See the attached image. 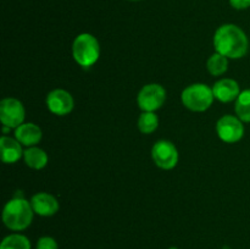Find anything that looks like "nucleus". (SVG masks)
<instances>
[{"label":"nucleus","instance_id":"2eb2a0df","mask_svg":"<svg viewBox=\"0 0 250 249\" xmlns=\"http://www.w3.org/2000/svg\"><path fill=\"white\" fill-rule=\"evenodd\" d=\"M236 115L241 121L250 122V89L243 90L236 99Z\"/></svg>","mask_w":250,"mask_h":249},{"label":"nucleus","instance_id":"dca6fc26","mask_svg":"<svg viewBox=\"0 0 250 249\" xmlns=\"http://www.w3.org/2000/svg\"><path fill=\"white\" fill-rule=\"evenodd\" d=\"M227 59L229 58H226V56H224L220 53L212 54L207 62L208 71H209L212 76L224 75L227 71V68H229V60H227Z\"/></svg>","mask_w":250,"mask_h":249},{"label":"nucleus","instance_id":"6ab92c4d","mask_svg":"<svg viewBox=\"0 0 250 249\" xmlns=\"http://www.w3.org/2000/svg\"><path fill=\"white\" fill-rule=\"evenodd\" d=\"M37 249H59V246L55 239L45 236L39 238L38 243H37Z\"/></svg>","mask_w":250,"mask_h":249},{"label":"nucleus","instance_id":"9d476101","mask_svg":"<svg viewBox=\"0 0 250 249\" xmlns=\"http://www.w3.org/2000/svg\"><path fill=\"white\" fill-rule=\"evenodd\" d=\"M32 209L41 216H53L59 210V203L55 197L45 192L37 193L31 199Z\"/></svg>","mask_w":250,"mask_h":249},{"label":"nucleus","instance_id":"412c9836","mask_svg":"<svg viewBox=\"0 0 250 249\" xmlns=\"http://www.w3.org/2000/svg\"><path fill=\"white\" fill-rule=\"evenodd\" d=\"M170 249H176V248H170Z\"/></svg>","mask_w":250,"mask_h":249},{"label":"nucleus","instance_id":"aec40b11","mask_svg":"<svg viewBox=\"0 0 250 249\" xmlns=\"http://www.w3.org/2000/svg\"><path fill=\"white\" fill-rule=\"evenodd\" d=\"M232 7L237 10H244L250 7V0H229Z\"/></svg>","mask_w":250,"mask_h":249},{"label":"nucleus","instance_id":"20e7f679","mask_svg":"<svg viewBox=\"0 0 250 249\" xmlns=\"http://www.w3.org/2000/svg\"><path fill=\"white\" fill-rule=\"evenodd\" d=\"M182 103L187 109L192 111L202 112L209 109L214 102V93L212 88L208 87L203 83L190 84L182 92Z\"/></svg>","mask_w":250,"mask_h":249},{"label":"nucleus","instance_id":"f03ea898","mask_svg":"<svg viewBox=\"0 0 250 249\" xmlns=\"http://www.w3.org/2000/svg\"><path fill=\"white\" fill-rule=\"evenodd\" d=\"M33 214L31 203L23 198H14L6 203L2 210V221L7 228L22 231L31 225Z\"/></svg>","mask_w":250,"mask_h":249},{"label":"nucleus","instance_id":"f3484780","mask_svg":"<svg viewBox=\"0 0 250 249\" xmlns=\"http://www.w3.org/2000/svg\"><path fill=\"white\" fill-rule=\"evenodd\" d=\"M159 119L154 112L143 111L138 119V128L142 133L150 134L158 128Z\"/></svg>","mask_w":250,"mask_h":249},{"label":"nucleus","instance_id":"7ed1b4c3","mask_svg":"<svg viewBox=\"0 0 250 249\" xmlns=\"http://www.w3.org/2000/svg\"><path fill=\"white\" fill-rule=\"evenodd\" d=\"M72 55L76 62L82 67L94 65L100 55V46L97 38L89 33H82L76 37L72 44Z\"/></svg>","mask_w":250,"mask_h":249},{"label":"nucleus","instance_id":"a211bd4d","mask_svg":"<svg viewBox=\"0 0 250 249\" xmlns=\"http://www.w3.org/2000/svg\"><path fill=\"white\" fill-rule=\"evenodd\" d=\"M0 249H31V243L26 236L15 233L2 239Z\"/></svg>","mask_w":250,"mask_h":249},{"label":"nucleus","instance_id":"9b49d317","mask_svg":"<svg viewBox=\"0 0 250 249\" xmlns=\"http://www.w3.org/2000/svg\"><path fill=\"white\" fill-rule=\"evenodd\" d=\"M212 93H214V97L222 103L233 102L241 94L238 83L231 78L217 81L212 87Z\"/></svg>","mask_w":250,"mask_h":249},{"label":"nucleus","instance_id":"1a4fd4ad","mask_svg":"<svg viewBox=\"0 0 250 249\" xmlns=\"http://www.w3.org/2000/svg\"><path fill=\"white\" fill-rule=\"evenodd\" d=\"M73 98L68 92L63 89L51 90L46 97V106L53 114L63 116L72 111L73 109Z\"/></svg>","mask_w":250,"mask_h":249},{"label":"nucleus","instance_id":"f257e3e1","mask_svg":"<svg viewBox=\"0 0 250 249\" xmlns=\"http://www.w3.org/2000/svg\"><path fill=\"white\" fill-rule=\"evenodd\" d=\"M216 53L229 59H241L248 53L249 41L247 34L236 24H224L219 27L214 36Z\"/></svg>","mask_w":250,"mask_h":249},{"label":"nucleus","instance_id":"423d86ee","mask_svg":"<svg viewBox=\"0 0 250 249\" xmlns=\"http://www.w3.org/2000/svg\"><path fill=\"white\" fill-rule=\"evenodd\" d=\"M0 120L9 128H17L24 121V107L15 98H5L0 103Z\"/></svg>","mask_w":250,"mask_h":249},{"label":"nucleus","instance_id":"ddd939ff","mask_svg":"<svg viewBox=\"0 0 250 249\" xmlns=\"http://www.w3.org/2000/svg\"><path fill=\"white\" fill-rule=\"evenodd\" d=\"M0 148H1L2 161L6 164L16 163L23 155L21 143L17 139L10 138V137H1V139H0Z\"/></svg>","mask_w":250,"mask_h":249},{"label":"nucleus","instance_id":"6e6552de","mask_svg":"<svg viewBox=\"0 0 250 249\" xmlns=\"http://www.w3.org/2000/svg\"><path fill=\"white\" fill-rule=\"evenodd\" d=\"M151 156L156 166L164 170H171L178 163V151L168 141H159L151 149Z\"/></svg>","mask_w":250,"mask_h":249},{"label":"nucleus","instance_id":"39448f33","mask_svg":"<svg viewBox=\"0 0 250 249\" xmlns=\"http://www.w3.org/2000/svg\"><path fill=\"white\" fill-rule=\"evenodd\" d=\"M166 100V90L158 83H150L144 85L139 92L137 102L143 111L154 112L160 109Z\"/></svg>","mask_w":250,"mask_h":249},{"label":"nucleus","instance_id":"4be33fe9","mask_svg":"<svg viewBox=\"0 0 250 249\" xmlns=\"http://www.w3.org/2000/svg\"><path fill=\"white\" fill-rule=\"evenodd\" d=\"M133 1H136V0H133Z\"/></svg>","mask_w":250,"mask_h":249},{"label":"nucleus","instance_id":"4468645a","mask_svg":"<svg viewBox=\"0 0 250 249\" xmlns=\"http://www.w3.org/2000/svg\"><path fill=\"white\" fill-rule=\"evenodd\" d=\"M24 163L27 166L34 168V170H41V168L45 167L48 164V155L45 151L37 146H29L28 149L23 151Z\"/></svg>","mask_w":250,"mask_h":249},{"label":"nucleus","instance_id":"f8f14e48","mask_svg":"<svg viewBox=\"0 0 250 249\" xmlns=\"http://www.w3.org/2000/svg\"><path fill=\"white\" fill-rule=\"evenodd\" d=\"M15 138L26 146H34L42 139V129L37 124L28 122L22 124L15 131Z\"/></svg>","mask_w":250,"mask_h":249},{"label":"nucleus","instance_id":"0eeeda50","mask_svg":"<svg viewBox=\"0 0 250 249\" xmlns=\"http://www.w3.org/2000/svg\"><path fill=\"white\" fill-rule=\"evenodd\" d=\"M216 132L221 141L226 143H236L244 136L243 121L232 115H225L217 121Z\"/></svg>","mask_w":250,"mask_h":249}]
</instances>
